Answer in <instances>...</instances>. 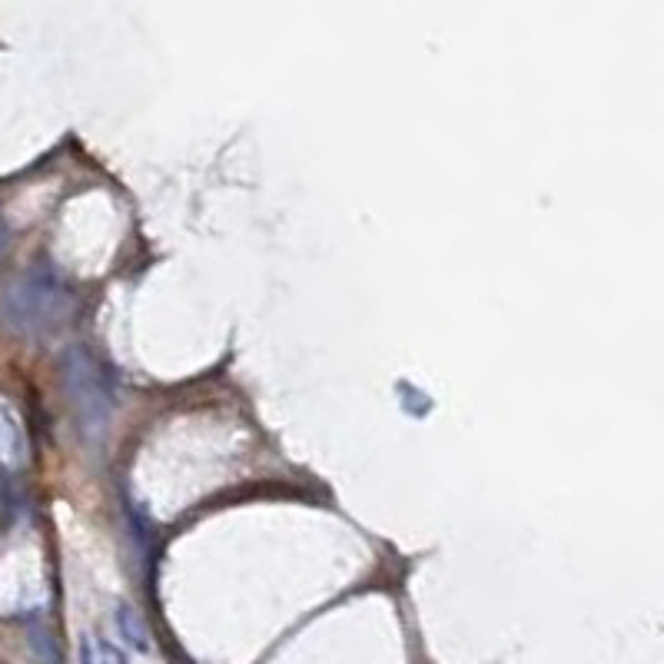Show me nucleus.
<instances>
[{"instance_id":"3","label":"nucleus","mask_w":664,"mask_h":664,"mask_svg":"<svg viewBox=\"0 0 664 664\" xmlns=\"http://www.w3.org/2000/svg\"><path fill=\"white\" fill-rule=\"evenodd\" d=\"M80 661L83 664H127V655H123L117 645H110V641L87 635L80 648Z\"/></svg>"},{"instance_id":"2","label":"nucleus","mask_w":664,"mask_h":664,"mask_svg":"<svg viewBox=\"0 0 664 664\" xmlns=\"http://www.w3.org/2000/svg\"><path fill=\"white\" fill-rule=\"evenodd\" d=\"M60 372H64V389L70 396V406L77 412L83 439L100 442L113 419V389L107 382V372L100 369V362L83 346L64 349Z\"/></svg>"},{"instance_id":"4","label":"nucleus","mask_w":664,"mask_h":664,"mask_svg":"<svg viewBox=\"0 0 664 664\" xmlns=\"http://www.w3.org/2000/svg\"><path fill=\"white\" fill-rule=\"evenodd\" d=\"M117 621H120L123 638H127L133 648H137V651H147V648H150V631H147V625H143V618L137 615V611L123 605V608L117 611Z\"/></svg>"},{"instance_id":"1","label":"nucleus","mask_w":664,"mask_h":664,"mask_svg":"<svg viewBox=\"0 0 664 664\" xmlns=\"http://www.w3.org/2000/svg\"><path fill=\"white\" fill-rule=\"evenodd\" d=\"M74 299L67 283L54 269L34 266L30 273L10 279L0 293V326L14 336H44V332L67 323Z\"/></svg>"}]
</instances>
